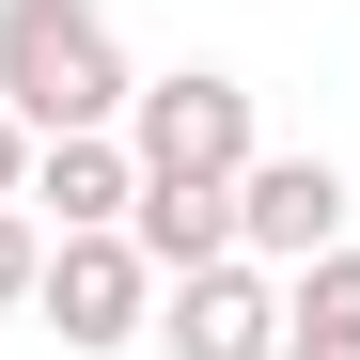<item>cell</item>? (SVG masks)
Listing matches in <instances>:
<instances>
[{"mask_svg":"<svg viewBox=\"0 0 360 360\" xmlns=\"http://www.w3.org/2000/svg\"><path fill=\"white\" fill-rule=\"evenodd\" d=\"M126 94H141V63L94 0H0V110L32 141L47 126H126Z\"/></svg>","mask_w":360,"mask_h":360,"instance_id":"cell-1","label":"cell"},{"mask_svg":"<svg viewBox=\"0 0 360 360\" xmlns=\"http://www.w3.org/2000/svg\"><path fill=\"white\" fill-rule=\"evenodd\" d=\"M32 314L63 329V360H126L157 329V266H141V235L126 219H94V235H47V282H32Z\"/></svg>","mask_w":360,"mask_h":360,"instance_id":"cell-2","label":"cell"},{"mask_svg":"<svg viewBox=\"0 0 360 360\" xmlns=\"http://www.w3.org/2000/svg\"><path fill=\"white\" fill-rule=\"evenodd\" d=\"M126 157L141 172H251L266 157V126H251V79H219V63H172V79H141L126 94Z\"/></svg>","mask_w":360,"mask_h":360,"instance_id":"cell-3","label":"cell"},{"mask_svg":"<svg viewBox=\"0 0 360 360\" xmlns=\"http://www.w3.org/2000/svg\"><path fill=\"white\" fill-rule=\"evenodd\" d=\"M157 360H282V266H251V251H219V266H188V282H157V329H141Z\"/></svg>","mask_w":360,"mask_h":360,"instance_id":"cell-4","label":"cell"},{"mask_svg":"<svg viewBox=\"0 0 360 360\" xmlns=\"http://www.w3.org/2000/svg\"><path fill=\"white\" fill-rule=\"evenodd\" d=\"M329 235H345V172L329 157H251L235 172V251L251 266H314Z\"/></svg>","mask_w":360,"mask_h":360,"instance_id":"cell-5","label":"cell"},{"mask_svg":"<svg viewBox=\"0 0 360 360\" xmlns=\"http://www.w3.org/2000/svg\"><path fill=\"white\" fill-rule=\"evenodd\" d=\"M16 204H32L47 235H94V219H126V204H141V157H126V126H47Z\"/></svg>","mask_w":360,"mask_h":360,"instance_id":"cell-6","label":"cell"},{"mask_svg":"<svg viewBox=\"0 0 360 360\" xmlns=\"http://www.w3.org/2000/svg\"><path fill=\"white\" fill-rule=\"evenodd\" d=\"M126 235H141V266H157V282H188V266L235 251V188H219V172H141Z\"/></svg>","mask_w":360,"mask_h":360,"instance_id":"cell-7","label":"cell"},{"mask_svg":"<svg viewBox=\"0 0 360 360\" xmlns=\"http://www.w3.org/2000/svg\"><path fill=\"white\" fill-rule=\"evenodd\" d=\"M282 329H314V345H329V329H360V251H345V235H329L314 266H282Z\"/></svg>","mask_w":360,"mask_h":360,"instance_id":"cell-8","label":"cell"},{"mask_svg":"<svg viewBox=\"0 0 360 360\" xmlns=\"http://www.w3.org/2000/svg\"><path fill=\"white\" fill-rule=\"evenodd\" d=\"M32 282H47V219L0 204V314H32Z\"/></svg>","mask_w":360,"mask_h":360,"instance_id":"cell-9","label":"cell"},{"mask_svg":"<svg viewBox=\"0 0 360 360\" xmlns=\"http://www.w3.org/2000/svg\"><path fill=\"white\" fill-rule=\"evenodd\" d=\"M16 188H32V126L0 110V204H16Z\"/></svg>","mask_w":360,"mask_h":360,"instance_id":"cell-10","label":"cell"},{"mask_svg":"<svg viewBox=\"0 0 360 360\" xmlns=\"http://www.w3.org/2000/svg\"><path fill=\"white\" fill-rule=\"evenodd\" d=\"M282 360H360V329H329V345H314V329H282Z\"/></svg>","mask_w":360,"mask_h":360,"instance_id":"cell-11","label":"cell"}]
</instances>
